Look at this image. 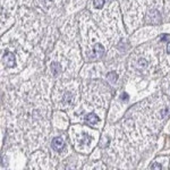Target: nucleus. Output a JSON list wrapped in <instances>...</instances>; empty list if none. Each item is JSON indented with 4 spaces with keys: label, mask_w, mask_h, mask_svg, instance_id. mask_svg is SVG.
Listing matches in <instances>:
<instances>
[{
    "label": "nucleus",
    "mask_w": 170,
    "mask_h": 170,
    "mask_svg": "<svg viewBox=\"0 0 170 170\" xmlns=\"http://www.w3.org/2000/svg\"><path fill=\"white\" fill-rule=\"evenodd\" d=\"M2 62H4V65H5L6 67H8V68L14 67V66L16 65V56H15L13 52L7 51V52L4 53Z\"/></svg>",
    "instance_id": "1"
},
{
    "label": "nucleus",
    "mask_w": 170,
    "mask_h": 170,
    "mask_svg": "<svg viewBox=\"0 0 170 170\" xmlns=\"http://www.w3.org/2000/svg\"><path fill=\"white\" fill-rule=\"evenodd\" d=\"M104 55V48L102 47V44L100 43H95L92 48V52L90 55L91 59H98V58H101L102 56Z\"/></svg>",
    "instance_id": "2"
},
{
    "label": "nucleus",
    "mask_w": 170,
    "mask_h": 170,
    "mask_svg": "<svg viewBox=\"0 0 170 170\" xmlns=\"http://www.w3.org/2000/svg\"><path fill=\"white\" fill-rule=\"evenodd\" d=\"M146 19H147V22L151 23V24H159L160 21H161V16H160V14H159L157 10H151V11L147 14Z\"/></svg>",
    "instance_id": "3"
},
{
    "label": "nucleus",
    "mask_w": 170,
    "mask_h": 170,
    "mask_svg": "<svg viewBox=\"0 0 170 170\" xmlns=\"http://www.w3.org/2000/svg\"><path fill=\"white\" fill-rule=\"evenodd\" d=\"M64 146H65L64 140H62V138H60V137H56V138H53V140H52V142H51V147H52L55 151H57V152L61 151Z\"/></svg>",
    "instance_id": "4"
},
{
    "label": "nucleus",
    "mask_w": 170,
    "mask_h": 170,
    "mask_svg": "<svg viewBox=\"0 0 170 170\" xmlns=\"http://www.w3.org/2000/svg\"><path fill=\"white\" fill-rule=\"evenodd\" d=\"M99 117L93 113V112H91V113H89L86 117H85V121L87 123V124H90V125H94V124H96V123H99Z\"/></svg>",
    "instance_id": "5"
},
{
    "label": "nucleus",
    "mask_w": 170,
    "mask_h": 170,
    "mask_svg": "<svg viewBox=\"0 0 170 170\" xmlns=\"http://www.w3.org/2000/svg\"><path fill=\"white\" fill-rule=\"evenodd\" d=\"M50 70L51 73H52V75L57 76V75H59V73L61 72V67H60V65L58 62H52L50 66Z\"/></svg>",
    "instance_id": "6"
},
{
    "label": "nucleus",
    "mask_w": 170,
    "mask_h": 170,
    "mask_svg": "<svg viewBox=\"0 0 170 170\" xmlns=\"http://www.w3.org/2000/svg\"><path fill=\"white\" fill-rule=\"evenodd\" d=\"M73 99H74V96H73V94L70 93V92H67V93H65V96H64V102H66V103H73Z\"/></svg>",
    "instance_id": "7"
},
{
    "label": "nucleus",
    "mask_w": 170,
    "mask_h": 170,
    "mask_svg": "<svg viewBox=\"0 0 170 170\" xmlns=\"http://www.w3.org/2000/svg\"><path fill=\"white\" fill-rule=\"evenodd\" d=\"M93 4L96 9H101L104 5V0H93Z\"/></svg>",
    "instance_id": "8"
},
{
    "label": "nucleus",
    "mask_w": 170,
    "mask_h": 170,
    "mask_svg": "<svg viewBox=\"0 0 170 170\" xmlns=\"http://www.w3.org/2000/svg\"><path fill=\"white\" fill-rule=\"evenodd\" d=\"M108 79L110 81V82H112V83H115V82H117V79H118V76H117V74L116 73H109L108 74Z\"/></svg>",
    "instance_id": "9"
},
{
    "label": "nucleus",
    "mask_w": 170,
    "mask_h": 170,
    "mask_svg": "<svg viewBox=\"0 0 170 170\" xmlns=\"http://www.w3.org/2000/svg\"><path fill=\"white\" fill-rule=\"evenodd\" d=\"M160 39H161L162 42H164V41L169 42L170 41V34H161V35H160Z\"/></svg>",
    "instance_id": "10"
},
{
    "label": "nucleus",
    "mask_w": 170,
    "mask_h": 170,
    "mask_svg": "<svg viewBox=\"0 0 170 170\" xmlns=\"http://www.w3.org/2000/svg\"><path fill=\"white\" fill-rule=\"evenodd\" d=\"M150 168H151V169H162L161 164H158V163H154V164H152Z\"/></svg>",
    "instance_id": "11"
},
{
    "label": "nucleus",
    "mask_w": 170,
    "mask_h": 170,
    "mask_svg": "<svg viewBox=\"0 0 170 170\" xmlns=\"http://www.w3.org/2000/svg\"><path fill=\"white\" fill-rule=\"evenodd\" d=\"M167 113H169V109H163V110L161 111L162 117H166V115H167Z\"/></svg>",
    "instance_id": "12"
},
{
    "label": "nucleus",
    "mask_w": 170,
    "mask_h": 170,
    "mask_svg": "<svg viewBox=\"0 0 170 170\" xmlns=\"http://www.w3.org/2000/svg\"><path fill=\"white\" fill-rule=\"evenodd\" d=\"M120 98H121V100H128V94L123 93L121 95H120Z\"/></svg>",
    "instance_id": "13"
},
{
    "label": "nucleus",
    "mask_w": 170,
    "mask_h": 170,
    "mask_svg": "<svg viewBox=\"0 0 170 170\" xmlns=\"http://www.w3.org/2000/svg\"><path fill=\"white\" fill-rule=\"evenodd\" d=\"M138 64H140V65H143V67H145V66L147 65V62H146L144 59H141L140 61H138Z\"/></svg>",
    "instance_id": "14"
},
{
    "label": "nucleus",
    "mask_w": 170,
    "mask_h": 170,
    "mask_svg": "<svg viewBox=\"0 0 170 170\" xmlns=\"http://www.w3.org/2000/svg\"><path fill=\"white\" fill-rule=\"evenodd\" d=\"M167 52L170 55V41H169V43H168V45H167Z\"/></svg>",
    "instance_id": "15"
}]
</instances>
